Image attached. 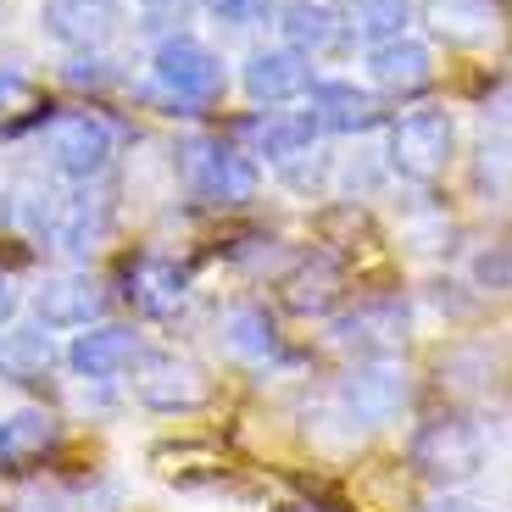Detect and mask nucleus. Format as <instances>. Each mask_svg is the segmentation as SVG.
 Masks as SVG:
<instances>
[{
	"label": "nucleus",
	"instance_id": "f257e3e1",
	"mask_svg": "<svg viewBox=\"0 0 512 512\" xmlns=\"http://www.w3.org/2000/svg\"><path fill=\"white\" fill-rule=\"evenodd\" d=\"M407 462H412L418 479H429L435 490L451 496V490L474 485V479L490 468V435L468 418H429L418 435H412Z\"/></svg>",
	"mask_w": 512,
	"mask_h": 512
},
{
	"label": "nucleus",
	"instance_id": "f03ea898",
	"mask_svg": "<svg viewBox=\"0 0 512 512\" xmlns=\"http://www.w3.org/2000/svg\"><path fill=\"white\" fill-rule=\"evenodd\" d=\"M334 407L351 418V429H384L396 423L412 401V379L396 357H357L340 379H334Z\"/></svg>",
	"mask_w": 512,
	"mask_h": 512
},
{
	"label": "nucleus",
	"instance_id": "7ed1b4c3",
	"mask_svg": "<svg viewBox=\"0 0 512 512\" xmlns=\"http://www.w3.org/2000/svg\"><path fill=\"white\" fill-rule=\"evenodd\" d=\"M179 173L190 184V195L206 206H251L256 190H262V167L251 162V151L223 140H184Z\"/></svg>",
	"mask_w": 512,
	"mask_h": 512
},
{
	"label": "nucleus",
	"instance_id": "20e7f679",
	"mask_svg": "<svg viewBox=\"0 0 512 512\" xmlns=\"http://www.w3.org/2000/svg\"><path fill=\"white\" fill-rule=\"evenodd\" d=\"M151 78H156V90L173 106H184V112H201V106H212L229 90V73H223L218 51L201 45L195 34H167L151 56Z\"/></svg>",
	"mask_w": 512,
	"mask_h": 512
},
{
	"label": "nucleus",
	"instance_id": "39448f33",
	"mask_svg": "<svg viewBox=\"0 0 512 512\" xmlns=\"http://www.w3.org/2000/svg\"><path fill=\"white\" fill-rule=\"evenodd\" d=\"M112 123L95 112H56L51 123L39 128V156L51 167L56 179H73V184H90L112 167Z\"/></svg>",
	"mask_w": 512,
	"mask_h": 512
},
{
	"label": "nucleus",
	"instance_id": "423d86ee",
	"mask_svg": "<svg viewBox=\"0 0 512 512\" xmlns=\"http://www.w3.org/2000/svg\"><path fill=\"white\" fill-rule=\"evenodd\" d=\"M384 156H390V167L407 184L446 179L451 156H457V123H451V112H407L401 123H390Z\"/></svg>",
	"mask_w": 512,
	"mask_h": 512
},
{
	"label": "nucleus",
	"instance_id": "0eeeda50",
	"mask_svg": "<svg viewBox=\"0 0 512 512\" xmlns=\"http://www.w3.org/2000/svg\"><path fill=\"white\" fill-rule=\"evenodd\" d=\"M407 329H412V312L401 295H368V301L346 307L329 323V340L357 351V357H390V351L407 346Z\"/></svg>",
	"mask_w": 512,
	"mask_h": 512
},
{
	"label": "nucleus",
	"instance_id": "6e6552de",
	"mask_svg": "<svg viewBox=\"0 0 512 512\" xmlns=\"http://www.w3.org/2000/svg\"><path fill=\"white\" fill-rule=\"evenodd\" d=\"M212 384L195 368L190 357H173V351H140V368H134V401L151 412H195L206 407Z\"/></svg>",
	"mask_w": 512,
	"mask_h": 512
},
{
	"label": "nucleus",
	"instance_id": "1a4fd4ad",
	"mask_svg": "<svg viewBox=\"0 0 512 512\" xmlns=\"http://www.w3.org/2000/svg\"><path fill=\"white\" fill-rule=\"evenodd\" d=\"M117 28H123L117 0H39V34L67 51H101Z\"/></svg>",
	"mask_w": 512,
	"mask_h": 512
},
{
	"label": "nucleus",
	"instance_id": "9d476101",
	"mask_svg": "<svg viewBox=\"0 0 512 512\" xmlns=\"http://www.w3.org/2000/svg\"><path fill=\"white\" fill-rule=\"evenodd\" d=\"M140 362V334L128 323H90L84 334H73L67 346V368L84 384H112Z\"/></svg>",
	"mask_w": 512,
	"mask_h": 512
},
{
	"label": "nucleus",
	"instance_id": "9b49d317",
	"mask_svg": "<svg viewBox=\"0 0 512 512\" xmlns=\"http://www.w3.org/2000/svg\"><path fill=\"white\" fill-rule=\"evenodd\" d=\"M245 95L256 106H284V101H301L312 90V62L290 45H262V51L245 56V73H240Z\"/></svg>",
	"mask_w": 512,
	"mask_h": 512
},
{
	"label": "nucleus",
	"instance_id": "f8f14e48",
	"mask_svg": "<svg viewBox=\"0 0 512 512\" xmlns=\"http://www.w3.org/2000/svg\"><path fill=\"white\" fill-rule=\"evenodd\" d=\"M418 12L429 34L440 45H457V51H479V45L501 39V23H507L501 0H423Z\"/></svg>",
	"mask_w": 512,
	"mask_h": 512
},
{
	"label": "nucleus",
	"instance_id": "ddd939ff",
	"mask_svg": "<svg viewBox=\"0 0 512 512\" xmlns=\"http://www.w3.org/2000/svg\"><path fill=\"white\" fill-rule=\"evenodd\" d=\"M101 312H106V290L90 273H56L34 290L39 329H90Z\"/></svg>",
	"mask_w": 512,
	"mask_h": 512
},
{
	"label": "nucleus",
	"instance_id": "4468645a",
	"mask_svg": "<svg viewBox=\"0 0 512 512\" xmlns=\"http://www.w3.org/2000/svg\"><path fill=\"white\" fill-rule=\"evenodd\" d=\"M123 284H128V301L145 312V318H173V312L190 301V273L173 262V256H134L123 268Z\"/></svg>",
	"mask_w": 512,
	"mask_h": 512
},
{
	"label": "nucleus",
	"instance_id": "2eb2a0df",
	"mask_svg": "<svg viewBox=\"0 0 512 512\" xmlns=\"http://www.w3.org/2000/svg\"><path fill=\"white\" fill-rule=\"evenodd\" d=\"M312 117H318V128H329V134H368V128L384 123V106L373 90H357V84H346V78H312Z\"/></svg>",
	"mask_w": 512,
	"mask_h": 512
},
{
	"label": "nucleus",
	"instance_id": "dca6fc26",
	"mask_svg": "<svg viewBox=\"0 0 512 512\" xmlns=\"http://www.w3.org/2000/svg\"><path fill=\"white\" fill-rule=\"evenodd\" d=\"M368 73L379 90L390 95H418L429 90V78H435V56H429V45L423 39H390V45H373L368 51Z\"/></svg>",
	"mask_w": 512,
	"mask_h": 512
},
{
	"label": "nucleus",
	"instance_id": "f3484780",
	"mask_svg": "<svg viewBox=\"0 0 512 512\" xmlns=\"http://www.w3.org/2000/svg\"><path fill=\"white\" fill-rule=\"evenodd\" d=\"M62 440V423L51 418V412H17V418H0V474H23V468H34L45 451Z\"/></svg>",
	"mask_w": 512,
	"mask_h": 512
},
{
	"label": "nucleus",
	"instance_id": "a211bd4d",
	"mask_svg": "<svg viewBox=\"0 0 512 512\" xmlns=\"http://www.w3.org/2000/svg\"><path fill=\"white\" fill-rule=\"evenodd\" d=\"M218 346L229 351L234 362H268V357H279V329H273L268 307H256V301L229 307V312H223V323H218Z\"/></svg>",
	"mask_w": 512,
	"mask_h": 512
},
{
	"label": "nucleus",
	"instance_id": "6ab92c4d",
	"mask_svg": "<svg viewBox=\"0 0 512 512\" xmlns=\"http://www.w3.org/2000/svg\"><path fill=\"white\" fill-rule=\"evenodd\" d=\"M112 234V206L95 201V195H67L56 206V223H51V240L62 245L67 256H90L101 251V240Z\"/></svg>",
	"mask_w": 512,
	"mask_h": 512
},
{
	"label": "nucleus",
	"instance_id": "aec40b11",
	"mask_svg": "<svg viewBox=\"0 0 512 512\" xmlns=\"http://www.w3.org/2000/svg\"><path fill=\"white\" fill-rule=\"evenodd\" d=\"M56 373V346L45 329H6L0 334V384H45Z\"/></svg>",
	"mask_w": 512,
	"mask_h": 512
},
{
	"label": "nucleus",
	"instance_id": "412c9836",
	"mask_svg": "<svg viewBox=\"0 0 512 512\" xmlns=\"http://www.w3.org/2000/svg\"><path fill=\"white\" fill-rule=\"evenodd\" d=\"M245 134H251V156L290 162V156L312 151V140H318L323 128H318V117H312V112H273L268 123H251Z\"/></svg>",
	"mask_w": 512,
	"mask_h": 512
},
{
	"label": "nucleus",
	"instance_id": "4be33fe9",
	"mask_svg": "<svg viewBox=\"0 0 512 512\" xmlns=\"http://www.w3.org/2000/svg\"><path fill=\"white\" fill-rule=\"evenodd\" d=\"M279 28H284V45H290V51L312 56V51H329L334 45V34H340V12L323 6V0H284Z\"/></svg>",
	"mask_w": 512,
	"mask_h": 512
},
{
	"label": "nucleus",
	"instance_id": "5701e85b",
	"mask_svg": "<svg viewBox=\"0 0 512 512\" xmlns=\"http://www.w3.org/2000/svg\"><path fill=\"white\" fill-rule=\"evenodd\" d=\"M346 28L357 39H368V45H390V39H401L412 28V17H418V0H346Z\"/></svg>",
	"mask_w": 512,
	"mask_h": 512
},
{
	"label": "nucleus",
	"instance_id": "b1692460",
	"mask_svg": "<svg viewBox=\"0 0 512 512\" xmlns=\"http://www.w3.org/2000/svg\"><path fill=\"white\" fill-rule=\"evenodd\" d=\"M284 301H290V312H301V318H318V312H329L334 301H340V268H334L329 256H312V262H301V273L284 284Z\"/></svg>",
	"mask_w": 512,
	"mask_h": 512
},
{
	"label": "nucleus",
	"instance_id": "393cba45",
	"mask_svg": "<svg viewBox=\"0 0 512 512\" xmlns=\"http://www.w3.org/2000/svg\"><path fill=\"white\" fill-rule=\"evenodd\" d=\"M474 284L485 295H512V245H485L474 256Z\"/></svg>",
	"mask_w": 512,
	"mask_h": 512
},
{
	"label": "nucleus",
	"instance_id": "a878e982",
	"mask_svg": "<svg viewBox=\"0 0 512 512\" xmlns=\"http://www.w3.org/2000/svg\"><path fill=\"white\" fill-rule=\"evenodd\" d=\"M279 179L290 184V190H301V195H318L323 184H329V156H323V151L290 156V162H279Z\"/></svg>",
	"mask_w": 512,
	"mask_h": 512
},
{
	"label": "nucleus",
	"instance_id": "bb28decb",
	"mask_svg": "<svg viewBox=\"0 0 512 512\" xmlns=\"http://www.w3.org/2000/svg\"><path fill=\"white\" fill-rule=\"evenodd\" d=\"M479 184H490V190H507L512 184V140L507 134H485L479 140Z\"/></svg>",
	"mask_w": 512,
	"mask_h": 512
},
{
	"label": "nucleus",
	"instance_id": "cd10ccee",
	"mask_svg": "<svg viewBox=\"0 0 512 512\" xmlns=\"http://www.w3.org/2000/svg\"><path fill=\"white\" fill-rule=\"evenodd\" d=\"M134 6H140L145 28H179L184 17L201 6V0H134Z\"/></svg>",
	"mask_w": 512,
	"mask_h": 512
},
{
	"label": "nucleus",
	"instance_id": "c85d7f7f",
	"mask_svg": "<svg viewBox=\"0 0 512 512\" xmlns=\"http://www.w3.org/2000/svg\"><path fill=\"white\" fill-rule=\"evenodd\" d=\"M201 6L229 28H245V23H256V17L268 12V0H201Z\"/></svg>",
	"mask_w": 512,
	"mask_h": 512
},
{
	"label": "nucleus",
	"instance_id": "c756f323",
	"mask_svg": "<svg viewBox=\"0 0 512 512\" xmlns=\"http://www.w3.org/2000/svg\"><path fill=\"white\" fill-rule=\"evenodd\" d=\"M23 101H28V78L0 67V112H12V106H23Z\"/></svg>",
	"mask_w": 512,
	"mask_h": 512
},
{
	"label": "nucleus",
	"instance_id": "7c9ffc66",
	"mask_svg": "<svg viewBox=\"0 0 512 512\" xmlns=\"http://www.w3.org/2000/svg\"><path fill=\"white\" fill-rule=\"evenodd\" d=\"M17 307H23V295H17V284L0 273V323H12L17 318Z\"/></svg>",
	"mask_w": 512,
	"mask_h": 512
},
{
	"label": "nucleus",
	"instance_id": "2f4dec72",
	"mask_svg": "<svg viewBox=\"0 0 512 512\" xmlns=\"http://www.w3.org/2000/svg\"><path fill=\"white\" fill-rule=\"evenodd\" d=\"M429 512H490V507H479V501H462V496H440Z\"/></svg>",
	"mask_w": 512,
	"mask_h": 512
},
{
	"label": "nucleus",
	"instance_id": "473e14b6",
	"mask_svg": "<svg viewBox=\"0 0 512 512\" xmlns=\"http://www.w3.org/2000/svg\"><path fill=\"white\" fill-rule=\"evenodd\" d=\"M17 512H67L62 501H51V496H34V501H23Z\"/></svg>",
	"mask_w": 512,
	"mask_h": 512
},
{
	"label": "nucleus",
	"instance_id": "72a5a7b5",
	"mask_svg": "<svg viewBox=\"0 0 512 512\" xmlns=\"http://www.w3.org/2000/svg\"><path fill=\"white\" fill-rule=\"evenodd\" d=\"M507 106H512V84H507Z\"/></svg>",
	"mask_w": 512,
	"mask_h": 512
},
{
	"label": "nucleus",
	"instance_id": "f704fd0d",
	"mask_svg": "<svg viewBox=\"0 0 512 512\" xmlns=\"http://www.w3.org/2000/svg\"><path fill=\"white\" fill-rule=\"evenodd\" d=\"M0 206H6V195H0Z\"/></svg>",
	"mask_w": 512,
	"mask_h": 512
}]
</instances>
